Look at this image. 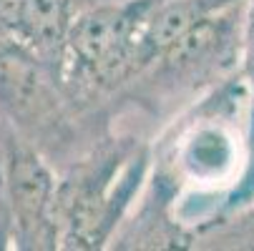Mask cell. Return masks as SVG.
Masks as SVG:
<instances>
[{"instance_id":"6da1fadb","label":"cell","mask_w":254,"mask_h":251,"mask_svg":"<svg viewBox=\"0 0 254 251\" xmlns=\"http://www.w3.org/2000/svg\"><path fill=\"white\" fill-rule=\"evenodd\" d=\"M252 153V93L237 70L156 128L146 189L111 249H194L227 213Z\"/></svg>"},{"instance_id":"7a4b0ae2","label":"cell","mask_w":254,"mask_h":251,"mask_svg":"<svg viewBox=\"0 0 254 251\" xmlns=\"http://www.w3.org/2000/svg\"><path fill=\"white\" fill-rule=\"evenodd\" d=\"M151 171V136L116 126L58 171L56 219L61 251L111 249Z\"/></svg>"},{"instance_id":"3957f363","label":"cell","mask_w":254,"mask_h":251,"mask_svg":"<svg viewBox=\"0 0 254 251\" xmlns=\"http://www.w3.org/2000/svg\"><path fill=\"white\" fill-rule=\"evenodd\" d=\"M247 0H224L161 46L119 100V126L138 118L159 128L242 65Z\"/></svg>"},{"instance_id":"277c9868","label":"cell","mask_w":254,"mask_h":251,"mask_svg":"<svg viewBox=\"0 0 254 251\" xmlns=\"http://www.w3.org/2000/svg\"><path fill=\"white\" fill-rule=\"evenodd\" d=\"M156 0H98L73 23L58 73L93 121L119 126V100L146 65V28Z\"/></svg>"},{"instance_id":"5b68a950","label":"cell","mask_w":254,"mask_h":251,"mask_svg":"<svg viewBox=\"0 0 254 251\" xmlns=\"http://www.w3.org/2000/svg\"><path fill=\"white\" fill-rule=\"evenodd\" d=\"M0 121L33 143L56 171L116 128L88 118L65 91L56 63L15 35H0Z\"/></svg>"},{"instance_id":"8992f818","label":"cell","mask_w":254,"mask_h":251,"mask_svg":"<svg viewBox=\"0 0 254 251\" xmlns=\"http://www.w3.org/2000/svg\"><path fill=\"white\" fill-rule=\"evenodd\" d=\"M56 166L0 121V251H61Z\"/></svg>"},{"instance_id":"52a82bcc","label":"cell","mask_w":254,"mask_h":251,"mask_svg":"<svg viewBox=\"0 0 254 251\" xmlns=\"http://www.w3.org/2000/svg\"><path fill=\"white\" fill-rule=\"evenodd\" d=\"M98 0H20L13 35L28 48L58 63L76 18Z\"/></svg>"},{"instance_id":"ba28073f","label":"cell","mask_w":254,"mask_h":251,"mask_svg":"<svg viewBox=\"0 0 254 251\" xmlns=\"http://www.w3.org/2000/svg\"><path fill=\"white\" fill-rule=\"evenodd\" d=\"M209 251H254V203L209 226L194 244Z\"/></svg>"},{"instance_id":"9c48e42d","label":"cell","mask_w":254,"mask_h":251,"mask_svg":"<svg viewBox=\"0 0 254 251\" xmlns=\"http://www.w3.org/2000/svg\"><path fill=\"white\" fill-rule=\"evenodd\" d=\"M239 70H242V76L247 78L249 93H252V136H254V0H247L244 33H242V65H239Z\"/></svg>"},{"instance_id":"30bf717a","label":"cell","mask_w":254,"mask_h":251,"mask_svg":"<svg viewBox=\"0 0 254 251\" xmlns=\"http://www.w3.org/2000/svg\"><path fill=\"white\" fill-rule=\"evenodd\" d=\"M249 203H254V156H252V163H249V168H247L244 181L239 184V189H237L234 196L229 199V206H227L224 216H229V213H234V211H239V208H244V206H249ZM224 216H222V219H224ZM222 219H219V221H222Z\"/></svg>"},{"instance_id":"8fae6325","label":"cell","mask_w":254,"mask_h":251,"mask_svg":"<svg viewBox=\"0 0 254 251\" xmlns=\"http://www.w3.org/2000/svg\"><path fill=\"white\" fill-rule=\"evenodd\" d=\"M20 0H0V35H13Z\"/></svg>"}]
</instances>
